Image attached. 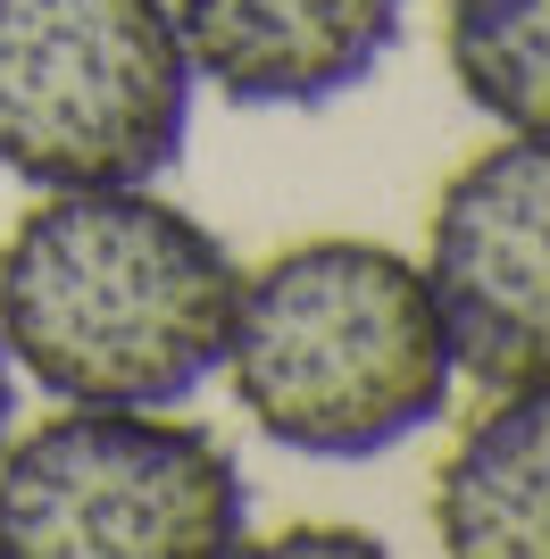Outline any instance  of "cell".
Instances as JSON below:
<instances>
[{
  "label": "cell",
  "instance_id": "cell-1",
  "mask_svg": "<svg viewBox=\"0 0 550 559\" xmlns=\"http://www.w3.org/2000/svg\"><path fill=\"white\" fill-rule=\"evenodd\" d=\"M242 259L151 185L43 192L0 242V343L50 401L176 409L226 368Z\"/></svg>",
  "mask_w": 550,
  "mask_h": 559
},
{
  "label": "cell",
  "instance_id": "cell-2",
  "mask_svg": "<svg viewBox=\"0 0 550 559\" xmlns=\"http://www.w3.org/2000/svg\"><path fill=\"white\" fill-rule=\"evenodd\" d=\"M217 376L275 451L384 460L451 409L458 359L409 251L318 234L242 276Z\"/></svg>",
  "mask_w": 550,
  "mask_h": 559
},
{
  "label": "cell",
  "instance_id": "cell-3",
  "mask_svg": "<svg viewBox=\"0 0 550 559\" xmlns=\"http://www.w3.org/2000/svg\"><path fill=\"white\" fill-rule=\"evenodd\" d=\"M192 93L167 0H0V176L17 185H159Z\"/></svg>",
  "mask_w": 550,
  "mask_h": 559
},
{
  "label": "cell",
  "instance_id": "cell-4",
  "mask_svg": "<svg viewBox=\"0 0 550 559\" xmlns=\"http://www.w3.org/2000/svg\"><path fill=\"white\" fill-rule=\"evenodd\" d=\"M251 543V485L176 409L68 401L0 443V559H201Z\"/></svg>",
  "mask_w": 550,
  "mask_h": 559
},
{
  "label": "cell",
  "instance_id": "cell-5",
  "mask_svg": "<svg viewBox=\"0 0 550 559\" xmlns=\"http://www.w3.org/2000/svg\"><path fill=\"white\" fill-rule=\"evenodd\" d=\"M426 293L442 309L458 376H550V134H501L434 192Z\"/></svg>",
  "mask_w": 550,
  "mask_h": 559
},
{
  "label": "cell",
  "instance_id": "cell-6",
  "mask_svg": "<svg viewBox=\"0 0 550 559\" xmlns=\"http://www.w3.org/2000/svg\"><path fill=\"white\" fill-rule=\"evenodd\" d=\"M183 59L242 109H325L392 59L409 0H167Z\"/></svg>",
  "mask_w": 550,
  "mask_h": 559
},
{
  "label": "cell",
  "instance_id": "cell-7",
  "mask_svg": "<svg viewBox=\"0 0 550 559\" xmlns=\"http://www.w3.org/2000/svg\"><path fill=\"white\" fill-rule=\"evenodd\" d=\"M434 535L458 559H550V376L492 384L434 476Z\"/></svg>",
  "mask_w": 550,
  "mask_h": 559
},
{
  "label": "cell",
  "instance_id": "cell-8",
  "mask_svg": "<svg viewBox=\"0 0 550 559\" xmlns=\"http://www.w3.org/2000/svg\"><path fill=\"white\" fill-rule=\"evenodd\" d=\"M442 59L501 134H550V0H442Z\"/></svg>",
  "mask_w": 550,
  "mask_h": 559
},
{
  "label": "cell",
  "instance_id": "cell-9",
  "mask_svg": "<svg viewBox=\"0 0 550 559\" xmlns=\"http://www.w3.org/2000/svg\"><path fill=\"white\" fill-rule=\"evenodd\" d=\"M275 551H384L367 526H284Z\"/></svg>",
  "mask_w": 550,
  "mask_h": 559
},
{
  "label": "cell",
  "instance_id": "cell-10",
  "mask_svg": "<svg viewBox=\"0 0 550 559\" xmlns=\"http://www.w3.org/2000/svg\"><path fill=\"white\" fill-rule=\"evenodd\" d=\"M9 409H17V368H9V343H0V443H9Z\"/></svg>",
  "mask_w": 550,
  "mask_h": 559
}]
</instances>
